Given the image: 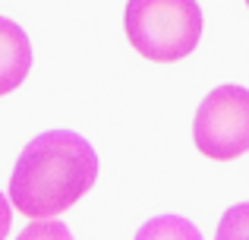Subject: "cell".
<instances>
[{
	"label": "cell",
	"mask_w": 249,
	"mask_h": 240,
	"mask_svg": "<svg viewBox=\"0 0 249 240\" xmlns=\"http://www.w3.org/2000/svg\"><path fill=\"white\" fill-rule=\"evenodd\" d=\"M98 180V155L73 129H48L19 152L10 203L25 218H57Z\"/></svg>",
	"instance_id": "cell-1"
},
{
	"label": "cell",
	"mask_w": 249,
	"mask_h": 240,
	"mask_svg": "<svg viewBox=\"0 0 249 240\" xmlns=\"http://www.w3.org/2000/svg\"><path fill=\"white\" fill-rule=\"evenodd\" d=\"M123 29L145 60L177 63L199 44L202 10L196 0H129Z\"/></svg>",
	"instance_id": "cell-2"
},
{
	"label": "cell",
	"mask_w": 249,
	"mask_h": 240,
	"mask_svg": "<svg viewBox=\"0 0 249 240\" xmlns=\"http://www.w3.org/2000/svg\"><path fill=\"white\" fill-rule=\"evenodd\" d=\"M193 139L202 155L231 161L249 152V89L218 86L205 95L193 120Z\"/></svg>",
	"instance_id": "cell-3"
},
{
	"label": "cell",
	"mask_w": 249,
	"mask_h": 240,
	"mask_svg": "<svg viewBox=\"0 0 249 240\" xmlns=\"http://www.w3.org/2000/svg\"><path fill=\"white\" fill-rule=\"evenodd\" d=\"M32 70V44L22 25L0 16V95H10L22 86Z\"/></svg>",
	"instance_id": "cell-4"
},
{
	"label": "cell",
	"mask_w": 249,
	"mask_h": 240,
	"mask_svg": "<svg viewBox=\"0 0 249 240\" xmlns=\"http://www.w3.org/2000/svg\"><path fill=\"white\" fill-rule=\"evenodd\" d=\"M133 240H202V234L183 215H158L142 224Z\"/></svg>",
	"instance_id": "cell-5"
},
{
	"label": "cell",
	"mask_w": 249,
	"mask_h": 240,
	"mask_svg": "<svg viewBox=\"0 0 249 240\" xmlns=\"http://www.w3.org/2000/svg\"><path fill=\"white\" fill-rule=\"evenodd\" d=\"M214 240H249V203H237L221 215Z\"/></svg>",
	"instance_id": "cell-6"
},
{
	"label": "cell",
	"mask_w": 249,
	"mask_h": 240,
	"mask_svg": "<svg viewBox=\"0 0 249 240\" xmlns=\"http://www.w3.org/2000/svg\"><path fill=\"white\" fill-rule=\"evenodd\" d=\"M16 240H73V234H70V228L63 222H57V218H54V222L35 218L25 231H19Z\"/></svg>",
	"instance_id": "cell-7"
},
{
	"label": "cell",
	"mask_w": 249,
	"mask_h": 240,
	"mask_svg": "<svg viewBox=\"0 0 249 240\" xmlns=\"http://www.w3.org/2000/svg\"><path fill=\"white\" fill-rule=\"evenodd\" d=\"M10 222H13V209H10V203H6V196L0 193V240L10 234Z\"/></svg>",
	"instance_id": "cell-8"
},
{
	"label": "cell",
	"mask_w": 249,
	"mask_h": 240,
	"mask_svg": "<svg viewBox=\"0 0 249 240\" xmlns=\"http://www.w3.org/2000/svg\"><path fill=\"white\" fill-rule=\"evenodd\" d=\"M246 6H249V0H246Z\"/></svg>",
	"instance_id": "cell-9"
}]
</instances>
